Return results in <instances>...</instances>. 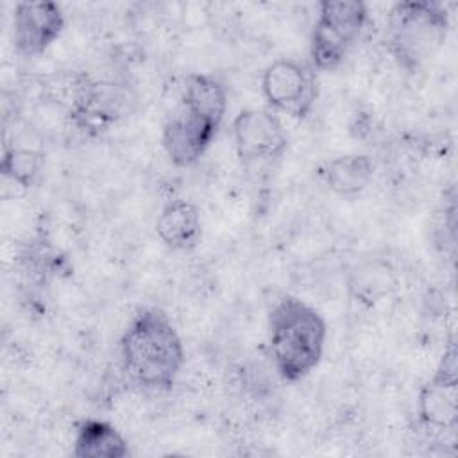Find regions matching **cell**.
Here are the masks:
<instances>
[{"label": "cell", "instance_id": "4fadbf2b", "mask_svg": "<svg viewBox=\"0 0 458 458\" xmlns=\"http://www.w3.org/2000/svg\"><path fill=\"white\" fill-rule=\"evenodd\" d=\"M45 154L38 148L13 145L5 147L0 159V174L5 182H13L21 190L30 188L43 172Z\"/></svg>", "mask_w": 458, "mask_h": 458}, {"label": "cell", "instance_id": "8fae6325", "mask_svg": "<svg viewBox=\"0 0 458 458\" xmlns=\"http://www.w3.org/2000/svg\"><path fill=\"white\" fill-rule=\"evenodd\" d=\"M75 458H125L129 456V442L107 420L84 419L73 433Z\"/></svg>", "mask_w": 458, "mask_h": 458}, {"label": "cell", "instance_id": "7a4b0ae2", "mask_svg": "<svg viewBox=\"0 0 458 458\" xmlns=\"http://www.w3.org/2000/svg\"><path fill=\"white\" fill-rule=\"evenodd\" d=\"M227 111V89L209 73H190L179 102L166 116L161 143L168 159L181 168L197 163L213 140Z\"/></svg>", "mask_w": 458, "mask_h": 458}, {"label": "cell", "instance_id": "7c38bea8", "mask_svg": "<svg viewBox=\"0 0 458 458\" xmlns=\"http://www.w3.org/2000/svg\"><path fill=\"white\" fill-rule=\"evenodd\" d=\"M374 165L369 156L344 154L329 159L324 166V181L327 188L340 197H356L372 181Z\"/></svg>", "mask_w": 458, "mask_h": 458}, {"label": "cell", "instance_id": "6da1fadb", "mask_svg": "<svg viewBox=\"0 0 458 458\" xmlns=\"http://www.w3.org/2000/svg\"><path fill=\"white\" fill-rule=\"evenodd\" d=\"M125 377L143 390H170L184 365V345L170 317L159 308H141L118 342Z\"/></svg>", "mask_w": 458, "mask_h": 458}, {"label": "cell", "instance_id": "8992f818", "mask_svg": "<svg viewBox=\"0 0 458 458\" xmlns=\"http://www.w3.org/2000/svg\"><path fill=\"white\" fill-rule=\"evenodd\" d=\"M261 95L274 113L304 120L317 102V72L293 57L276 59L263 70Z\"/></svg>", "mask_w": 458, "mask_h": 458}, {"label": "cell", "instance_id": "3957f363", "mask_svg": "<svg viewBox=\"0 0 458 458\" xmlns=\"http://www.w3.org/2000/svg\"><path fill=\"white\" fill-rule=\"evenodd\" d=\"M267 335L276 372L286 383H297L318 367L327 324L317 308L299 297L284 295L268 313Z\"/></svg>", "mask_w": 458, "mask_h": 458}, {"label": "cell", "instance_id": "277c9868", "mask_svg": "<svg viewBox=\"0 0 458 458\" xmlns=\"http://www.w3.org/2000/svg\"><path fill=\"white\" fill-rule=\"evenodd\" d=\"M447 32L449 13L440 2H397L388 11L386 39L394 57L404 68L415 70L433 57Z\"/></svg>", "mask_w": 458, "mask_h": 458}, {"label": "cell", "instance_id": "30bf717a", "mask_svg": "<svg viewBox=\"0 0 458 458\" xmlns=\"http://www.w3.org/2000/svg\"><path fill=\"white\" fill-rule=\"evenodd\" d=\"M202 233V220L199 208L184 199L168 200L156 220L157 238L174 250L193 249Z\"/></svg>", "mask_w": 458, "mask_h": 458}, {"label": "cell", "instance_id": "ba28073f", "mask_svg": "<svg viewBox=\"0 0 458 458\" xmlns=\"http://www.w3.org/2000/svg\"><path fill=\"white\" fill-rule=\"evenodd\" d=\"M458 367L456 347L449 342L433 376L420 386L417 415L433 429H454L458 419Z\"/></svg>", "mask_w": 458, "mask_h": 458}, {"label": "cell", "instance_id": "52a82bcc", "mask_svg": "<svg viewBox=\"0 0 458 458\" xmlns=\"http://www.w3.org/2000/svg\"><path fill=\"white\" fill-rule=\"evenodd\" d=\"M231 132L236 156L243 165L277 159L288 148V132L279 114L268 107L242 109L231 123Z\"/></svg>", "mask_w": 458, "mask_h": 458}, {"label": "cell", "instance_id": "9c48e42d", "mask_svg": "<svg viewBox=\"0 0 458 458\" xmlns=\"http://www.w3.org/2000/svg\"><path fill=\"white\" fill-rule=\"evenodd\" d=\"M64 25V13L55 2H18L13 11L16 52L29 59L43 55L61 38Z\"/></svg>", "mask_w": 458, "mask_h": 458}, {"label": "cell", "instance_id": "5b68a950", "mask_svg": "<svg viewBox=\"0 0 458 458\" xmlns=\"http://www.w3.org/2000/svg\"><path fill=\"white\" fill-rule=\"evenodd\" d=\"M369 20L361 0H322L310 36V64L315 72L338 68L358 43Z\"/></svg>", "mask_w": 458, "mask_h": 458}]
</instances>
